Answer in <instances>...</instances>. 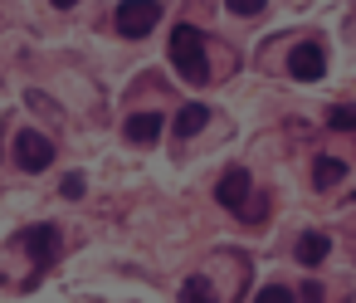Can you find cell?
Returning <instances> with one entry per match:
<instances>
[{"instance_id": "obj_8", "label": "cell", "mask_w": 356, "mask_h": 303, "mask_svg": "<svg viewBox=\"0 0 356 303\" xmlns=\"http://www.w3.org/2000/svg\"><path fill=\"white\" fill-rule=\"evenodd\" d=\"M327 254H332V240H327L322 230H307V235H298V264H307V269H312V264H322Z\"/></svg>"}, {"instance_id": "obj_16", "label": "cell", "mask_w": 356, "mask_h": 303, "mask_svg": "<svg viewBox=\"0 0 356 303\" xmlns=\"http://www.w3.org/2000/svg\"><path fill=\"white\" fill-rule=\"evenodd\" d=\"M302 298L307 303H322V283H302Z\"/></svg>"}, {"instance_id": "obj_14", "label": "cell", "mask_w": 356, "mask_h": 303, "mask_svg": "<svg viewBox=\"0 0 356 303\" xmlns=\"http://www.w3.org/2000/svg\"><path fill=\"white\" fill-rule=\"evenodd\" d=\"M264 6H259V0H229V15H259Z\"/></svg>"}, {"instance_id": "obj_12", "label": "cell", "mask_w": 356, "mask_h": 303, "mask_svg": "<svg viewBox=\"0 0 356 303\" xmlns=\"http://www.w3.org/2000/svg\"><path fill=\"white\" fill-rule=\"evenodd\" d=\"M327 123H332L337 132H356V108H346V103H341V108H332V113H327Z\"/></svg>"}, {"instance_id": "obj_15", "label": "cell", "mask_w": 356, "mask_h": 303, "mask_svg": "<svg viewBox=\"0 0 356 303\" xmlns=\"http://www.w3.org/2000/svg\"><path fill=\"white\" fill-rule=\"evenodd\" d=\"M64 196H69V201H79V196H83V176H79V171H74V176H64Z\"/></svg>"}, {"instance_id": "obj_9", "label": "cell", "mask_w": 356, "mask_h": 303, "mask_svg": "<svg viewBox=\"0 0 356 303\" xmlns=\"http://www.w3.org/2000/svg\"><path fill=\"white\" fill-rule=\"evenodd\" d=\"M205 123H210V108H200V103H186V108L176 113V137H195Z\"/></svg>"}, {"instance_id": "obj_3", "label": "cell", "mask_w": 356, "mask_h": 303, "mask_svg": "<svg viewBox=\"0 0 356 303\" xmlns=\"http://www.w3.org/2000/svg\"><path fill=\"white\" fill-rule=\"evenodd\" d=\"M49 162H54V142H49L44 132H30V127H25V132L15 137V166H20V171H44Z\"/></svg>"}, {"instance_id": "obj_7", "label": "cell", "mask_w": 356, "mask_h": 303, "mask_svg": "<svg viewBox=\"0 0 356 303\" xmlns=\"http://www.w3.org/2000/svg\"><path fill=\"white\" fill-rule=\"evenodd\" d=\"M122 132H127V142L147 147V142H156V137H161V113H132Z\"/></svg>"}, {"instance_id": "obj_4", "label": "cell", "mask_w": 356, "mask_h": 303, "mask_svg": "<svg viewBox=\"0 0 356 303\" xmlns=\"http://www.w3.org/2000/svg\"><path fill=\"white\" fill-rule=\"evenodd\" d=\"M156 25H161V6H152V0H142V6H118V30L127 40H147Z\"/></svg>"}, {"instance_id": "obj_11", "label": "cell", "mask_w": 356, "mask_h": 303, "mask_svg": "<svg viewBox=\"0 0 356 303\" xmlns=\"http://www.w3.org/2000/svg\"><path fill=\"white\" fill-rule=\"evenodd\" d=\"M346 176V162H337V157H317V166H312V181L317 186H337Z\"/></svg>"}, {"instance_id": "obj_1", "label": "cell", "mask_w": 356, "mask_h": 303, "mask_svg": "<svg viewBox=\"0 0 356 303\" xmlns=\"http://www.w3.org/2000/svg\"><path fill=\"white\" fill-rule=\"evenodd\" d=\"M171 64L181 69V79L191 84H205L210 79V64H205V40L195 25H176L171 30Z\"/></svg>"}, {"instance_id": "obj_13", "label": "cell", "mask_w": 356, "mask_h": 303, "mask_svg": "<svg viewBox=\"0 0 356 303\" xmlns=\"http://www.w3.org/2000/svg\"><path fill=\"white\" fill-rule=\"evenodd\" d=\"M254 303H293V288H283V283H264Z\"/></svg>"}, {"instance_id": "obj_2", "label": "cell", "mask_w": 356, "mask_h": 303, "mask_svg": "<svg viewBox=\"0 0 356 303\" xmlns=\"http://www.w3.org/2000/svg\"><path fill=\"white\" fill-rule=\"evenodd\" d=\"M283 69H288L298 84H317V79L327 74V54H322V45H317V40H302V45H293V49H288Z\"/></svg>"}, {"instance_id": "obj_10", "label": "cell", "mask_w": 356, "mask_h": 303, "mask_svg": "<svg viewBox=\"0 0 356 303\" xmlns=\"http://www.w3.org/2000/svg\"><path fill=\"white\" fill-rule=\"evenodd\" d=\"M181 303H220V298H215V283L195 274V279L181 283Z\"/></svg>"}, {"instance_id": "obj_6", "label": "cell", "mask_w": 356, "mask_h": 303, "mask_svg": "<svg viewBox=\"0 0 356 303\" xmlns=\"http://www.w3.org/2000/svg\"><path fill=\"white\" fill-rule=\"evenodd\" d=\"M215 201H220L225 210H244V201H249V171H244V166L225 171L220 186H215Z\"/></svg>"}, {"instance_id": "obj_5", "label": "cell", "mask_w": 356, "mask_h": 303, "mask_svg": "<svg viewBox=\"0 0 356 303\" xmlns=\"http://www.w3.org/2000/svg\"><path fill=\"white\" fill-rule=\"evenodd\" d=\"M20 244H25V249H30V254H35L40 264H54V259H59V249H64V244H59V230H54V225H30V230L20 235Z\"/></svg>"}]
</instances>
